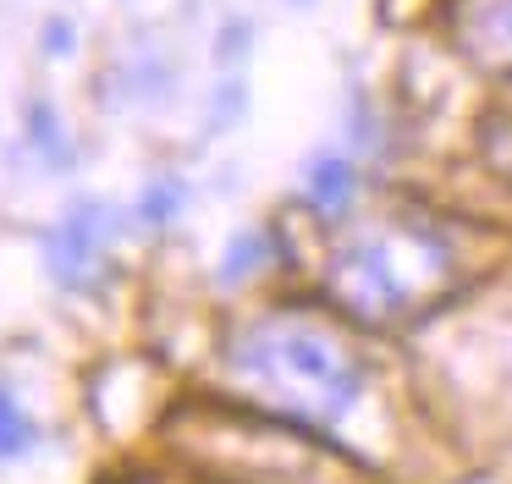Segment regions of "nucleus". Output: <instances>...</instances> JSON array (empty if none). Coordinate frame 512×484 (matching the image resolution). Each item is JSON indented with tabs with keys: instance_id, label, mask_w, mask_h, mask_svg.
Returning a JSON list of instances; mask_svg holds the SVG:
<instances>
[{
	"instance_id": "f257e3e1",
	"label": "nucleus",
	"mask_w": 512,
	"mask_h": 484,
	"mask_svg": "<svg viewBox=\"0 0 512 484\" xmlns=\"http://www.w3.org/2000/svg\"><path fill=\"white\" fill-rule=\"evenodd\" d=\"M452 275L457 264L446 237L402 215L364 220L331 253V292L342 297L347 314L369 319V325L413 319L452 286Z\"/></svg>"
},
{
	"instance_id": "f03ea898",
	"label": "nucleus",
	"mask_w": 512,
	"mask_h": 484,
	"mask_svg": "<svg viewBox=\"0 0 512 484\" xmlns=\"http://www.w3.org/2000/svg\"><path fill=\"white\" fill-rule=\"evenodd\" d=\"M232 363L276 407L309 424H342L364 391V369L336 336L309 319H265L237 341Z\"/></svg>"
},
{
	"instance_id": "7ed1b4c3",
	"label": "nucleus",
	"mask_w": 512,
	"mask_h": 484,
	"mask_svg": "<svg viewBox=\"0 0 512 484\" xmlns=\"http://www.w3.org/2000/svg\"><path fill=\"white\" fill-rule=\"evenodd\" d=\"M457 33H463V50L485 72L512 77V0H463Z\"/></svg>"
},
{
	"instance_id": "20e7f679",
	"label": "nucleus",
	"mask_w": 512,
	"mask_h": 484,
	"mask_svg": "<svg viewBox=\"0 0 512 484\" xmlns=\"http://www.w3.org/2000/svg\"><path fill=\"white\" fill-rule=\"evenodd\" d=\"M94 231H100V209L94 204H78L61 220V231L50 237V270H56L61 281L83 286V264L94 259Z\"/></svg>"
},
{
	"instance_id": "39448f33",
	"label": "nucleus",
	"mask_w": 512,
	"mask_h": 484,
	"mask_svg": "<svg viewBox=\"0 0 512 484\" xmlns=\"http://www.w3.org/2000/svg\"><path fill=\"white\" fill-rule=\"evenodd\" d=\"M303 187H309V198L320 209H347V198H353V165L347 160H314L309 176H303Z\"/></svg>"
},
{
	"instance_id": "423d86ee",
	"label": "nucleus",
	"mask_w": 512,
	"mask_h": 484,
	"mask_svg": "<svg viewBox=\"0 0 512 484\" xmlns=\"http://www.w3.org/2000/svg\"><path fill=\"white\" fill-rule=\"evenodd\" d=\"M28 446H34V418L17 407L12 391H0V457H17Z\"/></svg>"
},
{
	"instance_id": "0eeeda50",
	"label": "nucleus",
	"mask_w": 512,
	"mask_h": 484,
	"mask_svg": "<svg viewBox=\"0 0 512 484\" xmlns=\"http://www.w3.org/2000/svg\"><path fill=\"white\" fill-rule=\"evenodd\" d=\"M28 121H34V127H28V138H34L39 149L50 154V160H61L67 149H61V132H56V116H50V105H34V110H28Z\"/></svg>"
},
{
	"instance_id": "6e6552de",
	"label": "nucleus",
	"mask_w": 512,
	"mask_h": 484,
	"mask_svg": "<svg viewBox=\"0 0 512 484\" xmlns=\"http://www.w3.org/2000/svg\"><path fill=\"white\" fill-rule=\"evenodd\" d=\"M177 198H182V187H177V182L149 187V193H144V215H149V220H166L171 209H177Z\"/></svg>"
},
{
	"instance_id": "1a4fd4ad",
	"label": "nucleus",
	"mask_w": 512,
	"mask_h": 484,
	"mask_svg": "<svg viewBox=\"0 0 512 484\" xmlns=\"http://www.w3.org/2000/svg\"><path fill=\"white\" fill-rule=\"evenodd\" d=\"M45 50L50 55H72V28H67V22H45Z\"/></svg>"
},
{
	"instance_id": "9d476101",
	"label": "nucleus",
	"mask_w": 512,
	"mask_h": 484,
	"mask_svg": "<svg viewBox=\"0 0 512 484\" xmlns=\"http://www.w3.org/2000/svg\"><path fill=\"white\" fill-rule=\"evenodd\" d=\"M292 6H314V0H292Z\"/></svg>"
}]
</instances>
